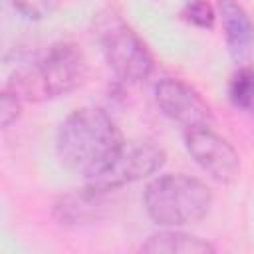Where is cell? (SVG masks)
Wrapping results in <instances>:
<instances>
[{
    "label": "cell",
    "mask_w": 254,
    "mask_h": 254,
    "mask_svg": "<svg viewBox=\"0 0 254 254\" xmlns=\"http://www.w3.org/2000/svg\"><path fill=\"white\" fill-rule=\"evenodd\" d=\"M123 145L125 141L115 121L97 107H81L69 113L56 137V151L64 167L85 179L101 175Z\"/></svg>",
    "instance_id": "cell-1"
},
{
    "label": "cell",
    "mask_w": 254,
    "mask_h": 254,
    "mask_svg": "<svg viewBox=\"0 0 254 254\" xmlns=\"http://www.w3.org/2000/svg\"><path fill=\"white\" fill-rule=\"evenodd\" d=\"M85 75L87 60L83 52L71 42H58L32 67L14 73L6 89L28 101L56 99L77 89Z\"/></svg>",
    "instance_id": "cell-2"
},
{
    "label": "cell",
    "mask_w": 254,
    "mask_h": 254,
    "mask_svg": "<svg viewBox=\"0 0 254 254\" xmlns=\"http://www.w3.org/2000/svg\"><path fill=\"white\" fill-rule=\"evenodd\" d=\"M149 218L161 226L194 224L212 206L210 189L189 175H163L151 181L143 192Z\"/></svg>",
    "instance_id": "cell-3"
},
{
    "label": "cell",
    "mask_w": 254,
    "mask_h": 254,
    "mask_svg": "<svg viewBox=\"0 0 254 254\" xmlns=\"http://www.w3.org/2000/svg\"><path fill=\"white\" fill-rule=\"evenodd\" d=\"M95 38L107 65L123 81H143L153 71V58L133 28L113 10H103L95 18Z\"/></svg>",
    "instance_id": "cell-4"
},
{
    "label": "cell",
    "mask_w": 254,
    "mask_h": 254,
    "mask_svg": "<svg viewBox=\"0 0 254 254\" xmlns=\"http://www.w3.org/2000/svg\"><path fill=\"white\" fill-rule=\"evenodd\" d=\"M165 163V151L153 143H125L113 163L97 177L87 179V190L103 192L127 183H135L159 171Z\"/></svg>",
    "instance_id": "cell-5"
},
{
    "label": "cell",
    "mask_w": 254,
    "mask_h": 254,
    "mask_svg": "<svg viewBox=\"0 0 254 254\" xmlns=\"http://www.w3.org/2000/svg\"><path fill=\"white\" fill-rule=\"evenodd\" d=\"M185 147L194 163L214 181L232 183L240 171V161L234 147L214 133L208 125L190 127L185 133Z\"/></svg>",
    "instance_id": "cell-6"
},
{
    "label": "cell",
    "mask_w": 254,
    "mask_h": 254,
    "mask_svg": "<svg viewBox=\"0 0 254 254\" xmlns=\"http://www.w3.org/2000/svg\"><path fill=\"white\" fill-rule=\"evenodd\" d=\"M155 99L159 109L183 127L208 125L212 115L204 99L187 83L175 77H163L155 85Z\"/></svg>",
    "instance_id": "cell-7"
},
{
    "label": "cell",
    "mask_w": 254,
    "mask_h": 254,
    "mask_svg": "<svg viewBox=\"0 0 254 254\" xmlns=\"http://www.w3.org/2000/svg\"><path fill=\"white\" fill-rule=\"evenodd\" d=\"M218 14L232 60L244 62L252 54L254 46V24L248 12L238 0H218Z\"/></svg>",
    "instance_id": "cell-8"
},
{
    "label": "cell",
    "mask_w": 254,
    "mask_h": 254,
    "mask_svg": "<svg viewBox=\"0 0 254 254\" xmlns=\"http://www.w3.org/2000/svg\"><path fill=\"white\" fill-rule=\"evenodd\" d=\"M141 252H165V254H206L214 252V246L198 236L181 232V230H165L149 236V240L141 246Z\"/></svg>",
    "instance_id": "cell-9"
},
{
    "label": "cell",
    "mask_w": 254,
    "mask_h": 254,
    "mask_svg": "<svg viewBox=\"0 0 254 254\" xmlns=\"http://www.w3.org/2000/svg\"><path fill=\"white\" fill-rule=\"evenodd\" d=\"M228 99L230 103L246 113H254V69L240 67L234 71L228 83Z\"/></svg>",
    "instance_id": "cell-10"
},
{
    "label": "cell",
    "mask_w": 254,
    "mask_h": 254,
    "mask_svg": "<svg viewBox=\"0 0 254 254\" xmlns=\"http://www.w3.org/2000/svg\"><path fill=\"white\" fill-rule=\"evenodd\" d=\"M181 18L196 28L210 30L216 22V12L208 0H187L181 10Z\"/></svg>",
    "instance_id": "cell-11"
},
{
    "label": "cell",
    "mask_w": 254,
    "mask_h": 254,
    "mask_svg": "<svg viewBox=\"0 0 254 254\" xmlns=\"http://www.w3.org/2000/svg\"><path fill=\"white\" fill-rule=\"evenodd\" d=\"M14 8L28 20H44L58 8L60 0H12Z\"/></svg>",
    "instance_id": "cell-12"
},
{
    "label": "cell",
    "mask_w": 254,
    "mask_h": 254,
    "mask_svg": "<svg viewBox=\"0 0 254 254\" xmlns=\"http://www.w3.org/2000/svg\"><path fill=\"white\" fill-rule=\"evenodd\" d=\"M20 97L10 91V89H4L2 93V99H0V125L6 129L12 121H16V117L20 115Z\"/></svg>",
    "instance_id": "cell-13"
}]
</instances>
